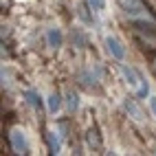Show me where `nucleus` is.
Here are the masks:
<instances>
[{
  "label": "nucleus",
  "mask_w": 156,
  "mask_h": 156,
  "mask_svg": "<svg viewBox=\"0 0 156 156\" xmlns=\"http://www.w3.org/2000/svg\"><path fill=\"white\" fill-rule=\"evenodd\" d=\"M134 35L136 40L141 42V48L145 51H154L156 48V24L154 20H147V24H145V20H139V22H134Z\"/></svg>",
  "instance_id": "f257e3e1"
},
{
  "label": "nucleus",
  "mask_w": 156,
  "mask_h": 156,
  "mask_svg": "<svg viewBox=\"0 0 156 156\" xmlns=\"http://www.w3.org/2000/svg\"><path fill=\"white\" fill-rule=\"evenodd\" d=\"M123 75H126V79H128V84H130V86L141 84V75H139V73L134 70L132 66H126V64H123Z\"/></svg>",
  "instance_id": "39448f33"
},
{
  "label": "nucleus",
  "mask_w": 156,
  "mask_h": 156,
  "mask_svg": "<svg viewBox=\"0 0 156 156\" xmlns=\"http://www.w3.org/2000/svg\"><path fill=\"white\" fill-rule=\"evenodd\" d=\"M9 139H11V145H13V152L16 154H27V139H24V132L22 130H13Z\"/></svg>",
  "instance_id": "7ed1b4c3"
},
{
  "label": "nucleus",
  "mask_w": 156,
  "mask_h": 156,
  "mask_svg": "<svg viewBox=\"0 0 156 156\" xmlns=\"http://www.w3.org/2000/svg\"><path fill=\"white\" fill-rule=\"evenodd\" d=\"M106 46H108V51H110L112 57H117V59L126 57V51H123V46H121V42H119L117 37H108L106 40Z\"/></svg>",
  "instance_id": "20e7f679"
},
{
  "label": "nucleus",
  "mask_w": 156,
  "mask_h": 156,
  "mask_svg": "<svg viewBox=\"0 0 156 156\" xmlns=\"http://www.w3.org/2000/svg\"><path fill=\"white\" fill-rule=\"evenodd\" d=\"M24 97L29 99V103H31L33 108H40V97H37V92H35V90H27V92H24Z\"/></svg>",
  "instance_id": "1a4fd4ad"
},
{
  "label": "nucleus",
  "mask_w": 156,
  "mask_h": 156,
  "mask_svg": "<svg viewBox=\"0 0 156 156\" xmlns=\"http://www.w3.org/2000/svg\"><path fill=\"white\" fill-rule=\"evenodd\" d=\"M126 108H128V110H130V112L134 114V119H143V114H141V110H139L136 106H134L132 101H126Z\"/></svg>",
  "instance_id": "9d476101"
},
{
  "label": "nucleus",
  "mask_w": 156,
  "mask_h": 156,
  "mask_svg": "<svg viewBox=\"0 0 156 156\" xmlns=\"http://www.w3.org/2000/svg\"><path fill=\"white\" fill-rule=\"evenodd\" d=\"M59 108H62V97L57 95V92H53V95L48 97V110L51 112H57Z\"/></svg>",
  "instance_id": "0eeeda50"
},
{
  "label": "nucleus",
  "mask_w": 156,
  "mask_h": 156,
  "mask_svg": "<svg viewBox=\"0 0 156 156\" xmlns=\"http://www.w3.org/2000/svg\"><path fill=\"white\" fill-rule=\"evenodd\" d=\"M88 7L92 11H101V9L106 7V2H103V0H88Z\"/></svg>",
  "instance_id": "9b49d317"
},
{
  "label": "nucleus",
  "mask_w": 156,
  "mask_h": 156,
  "mask_svg": "<svg viewBox=\"0 0 156 156\" xmlns=\"http://www.w3.org/2000/svg\"><path fill=\"white\" fill-rule=\"evenodd\" d=\"M154 70H156V59H154Z\"/></svg>",
  "instance_id": "4468645a"
},
{
  "label": "nucleus",
  "mask_w": 156,
  "mask_h": 156,
  "mask_svg": "<svg viewBox=\"0 0 156 156\" xmlns=\"http://www.w3.org/2000/svg\"><path fill=\"white\" fill-rule=\"evenodd\" d=\"M123 11H126L130 18H139V20H154L152 13L147 11V7H145L141 0H119Z\"/></svg>",
  "instance_id": "f03ea898"
},
{
  "label": "nucleus",
  "mask_w": 156,
  "mask_h": 156,
  "mask_svg": "<svg viewBox=\"0 0 156 156\" xmlns=\"http://www.w3.org/2000/svg\"><path fill=\"white\" fill-rule=\"evenodd\" d=\"M46 40H48V46L57 48L59 42H62V35H59V31H57V29H51V31H48V35H46Z\"/></svg>",
  "instance_id": "423d86ee"
},
{
  "label": "nucleus",
  "mask_w": 156,
  "mask_h": 156,
  "mask_svg": "<svg viewBox=\"0 0 156 156\" xmlns=\"http://www.w3.org/2000/svg\"><path fill=\"white\" fill-rule=\"evenodd\" d=\"M150 106H152V112H154V117H156V97L150 99Z\"/></svg>",
  "instance_id": "ddd939ff"
},
{
  "label": "nucleus",
  "mask_w": 156,
  "mask_h": 156,
  "mask_svg": "<svg viewBox=\"0 0 156 156\" xmlns=\"http://www.w3.org/2000/svg\"><path fill=\"white\" fill-rule=\"evenodd\" d=\"M77 103H79V101H77V95H73V92H70V95H68V108H70V110H75V108H77Z\"/></svg>",
  "instance_id": "f8f14e48"
},
{
  "label": "nucleus",
  "mask_w": 156,
  "mask_h": 156,
  "mask_svg": "<svg viewBox=\"0 0 156 156\" xmlns=\"http://www.w3.org/2000/svg\"><path fill=\"white\" fill-rule=\"evenodd\" d=\"M46 139H48V145H51V152L57 154V152H59V139H57V134H55V132H48Z\"/></svg>",
  "instance_id": "6e6552de"
}]
</instances>
